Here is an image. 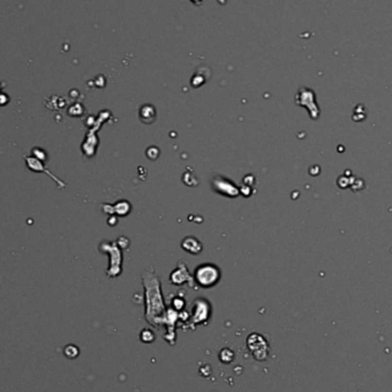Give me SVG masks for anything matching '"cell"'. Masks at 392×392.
I'll return each instance as SVG.
<instances>
[{
    "mask_svg": "<svg viewBox=\"0 0 392 392\" xmlns=\"http://www.w3.org/2000/svg\"><path fill=\"white\" fill-rule=\"evenodd\" d=\"M140 339H141V340H143V342H144V343H152L153 340H154V339H155V336H154V334H153L152 332H150V330L144 329L143 332L141 333Z\"/></svg>",
    "mask_w": 392,
    "mask_h": 392,
    "instance_id": "2",
    "label": "cell"
},
{
    "mask_svg": "<svg viewBox=\"0 0 392 392\" xmlns=\"http://www.w3.org/2000/svg\"><path fill=\"white\" fill-rule=\"evenodd\" d=\"M64 353H66V356L68 358H76L78 356V349L75 345H68L66 350H64Z\"/></svg>",
    "mask_w": 392,
    "mask_h": 392,
    "instance_id": "3",
    "label": "cell"
},
{
    "mask_svg": "<svg viewBox=\"0 0 392 392\" xmlns=\"http://www.w3.org/2000/svg\"><path fill=\"white\" fill-rule=\"evenodd\" d=\"M219 278L218 275L217 269L214 267V266H202V267L198 268L197 275H196V279L200 282V285H204V287H209V285H212L216 284V281Z\"/></svg>",
    "mask_w": 392,
    "mask_h": 392,
    "instance_id": "1",
    "label": "cell"
}]
</instances>
